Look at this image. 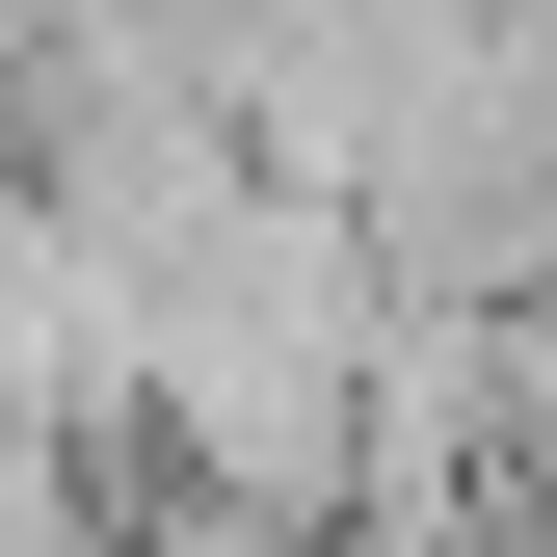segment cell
Instances as JSON below:
<instances>
[{"instance_id":"obj_1","label":"cell","mask_w":557,"mask_h":557,"mask_svg":"<svg viewBox=\"0 0 557 557\" xmlns=\"http://www.w3.org/2000/svg\"><path fill=\"white\" fill-rule=\"evenodd\" d=\"M107 557H345V531H293V505H186V478H107Z\"/></svg>"}]
</instances>
